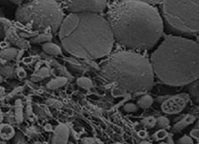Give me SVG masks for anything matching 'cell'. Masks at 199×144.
<instances>
[{
  "label": "cell",
  "instance_id": "obj_5",
  "mask_svg": "<svg viewBox=\"0 0 199 144\" xmlns=\"http://www.w3.org/2000/svg\"><path fill=\"white\" fill-rule=\"evenodd\" d=\"M160 15L164 30L189 38L199 33V0H162Z\"/></svg>",
  "mask_w": 199,
  "mask_h": 144
},
{
  "label": "cell",
  "instance_id": "obj_6",
  "mask_svg": "<svg viewBox=\"0 0 199 144\" xmlns=\"http://www.w3.org/2000/svg\"><path fill=\"white\" fill-rule=\"evenodd\" d=\"M16 20L23 24H30L38 31L58 30L63 21L64 12L55 0H28L21 3L15 14Z\"/></svg>",
  "mask_w": 199,
  "mask_h": 144
},
{
  "label": "cell",
  "instance_id": "obj_11",
  "mask_svg": "<svg viewBox=\"0 0 199 144\" xmlns=\"http://www.w3.org/2000/svg\"><path fill=\"white\" fill-rule=\"evenodd\" d=\"M43 49L48 54L51 55H57L60 52V50L58 48V46H55L53 44H46L43 46Z\"/></svg>",
  "mask_w": 199,
  "mask_h": 144
},
{
  "label": "cell",
  "instance_id": "obj_4",
  "mask_svg": "<svg viewBox=\"0 0 199 144\" xmlns=\"http://www.w3.org/2000/svg\"><path fill=\"white\" fill-rule=\"evenodd\" d=\"M105 80L127 93L146 92L154 83L153 69L149 58L133 50L118 52L101 66Z\"/></svg>",
  "mask_w": 199,
  "mask_h": 144
},
{
  "label": "cell",
  "instance_id": "obj_2",
  "mask_svg": "<svg viewBox=\"0 0 199 144\" xmlns=\"http://www.w3.org/2000/svg\"><path fill=\"white\" fill-rule=\"evenodd\" d=\"M58 35L68 53L85 59L107 56L115 41L108 21L100 13H69L64 17Z\"/></svg>",
  "mask_w": 199,
  "mask_h": 144
},
{
  "label": "cell",
  "instance_id": "obj_9",
  "mask_svg": "<svg viewBox=\"0 0 199 144\" xmlns=\"http://www.w3.org/2000/svg\"><path fill=\"white\" fill-rule=\"evenodd\" d=\"M187 90L195 103L199 104V77L187 85Z\"/></svg>",
  "mask_w": 199,
  "mask_h": 144
},
{
  "label": "cell",
  "instance_id": "obj_7",
  "mask_svg": "<svg viewBox=\"0 0 199 144\" xmlns=\"http://www.w3.org/2000/svg\"><path fill=\"white\" fill-rule=\"evenodd\" d=\"M68 13H102L107 9V0H62Z\"/></svg>",
  "mask_w": 199,
  "mask_h": 144
},
{
  "label": "cell",
  "instance_id": "obj_12",
  "mask_svg": "<svg viewBox=\"0 0 199 144\" xmlns=\"http://www.w3.org/2000/svg\"><path fill=\"white\" fill-rule=\"evenodd\" d=\"M136 1H141V2H146V3L151 4L152 6H155L160 4L162 0H136Z\"/></svg>",
  "mask_w": 199,
  "mask_h": 144
},
{
  "label": "cell",
  "instance_id": "obj_8",
  "mask_svg": "<svg viewBox=\"0 0 199 144\" xmlns=\"http://www.w3.org/2000/svg\"><path fill=\"white\" fill-rule=\"evenodd\" d=\"M68 136V129L65 125H60L56 128L54 136L52 138L53 142L65 143L67 142Z\"/></svg>",
  "mask_w": 199,
  "mask_h": 144
},
{
  "label": "cell",
  "instance_id": "obj_10",
  "mask_svg": "<svg viewBox=\"0 0 199 144\" xmlns=\"http://www.w3.org/2000/svg\"><path fill=\"white\" fill-rule=\"evenodd\" d=\"M13 135V129L9 125H2L0 128V136L4 138H9Z\"/></svg>",
  "mask_w": 199,
  "mask_h": 144
},
{
  "label": "cell",
  "instance_id": "obj_13",
  "mask_svg": "<svg viewBox=\"0 0 199 144\" xmlns=\"http://www.w3.org/2000/svg\"><path fill=\"white\" fill-rule=\"evenodd\" d=\"M196 37H197V40H196V41H197V43L198 44V45H199V33L197 34V36H196Z\"/></svg>",
  "mask_w": 199,
  "mask_h": 144
},
{
  "label": "cell",
  "instance_id": "obj_1",
  "mask_svg": "<svg viewBox=\"0 0 199 144\" xmlns=\"http://www.w3.org/2000/svg\"><path fill=\"white\" fill-rule=\"evenodd\" d=\"M106 18L114 41L128 50H151L164 31L160 11L155 6L141 1H118L109 8Z\"/></svg>",
  "mask_w": 199,
  "mask_h": 144
},
{
  "label": "cell",
  "instance_id": "obj_3",
  "mask_svg": "<svg viewBox=\"0 0 199 144\" xmlns=\"http://www.w3.org/2000/svg\"><path fill=\"white\" fill-rule=\"evenodd\" d=\"M149 60L155 77L165 84L185 86L199 77V45L187 37L167 35Z\"/></svg>",
  "mask_w": 199,
  "mask_h": 144
}]
</instances>
